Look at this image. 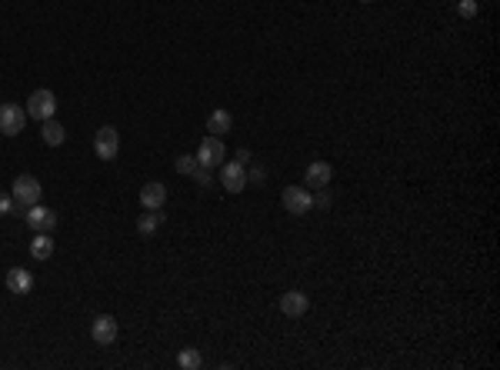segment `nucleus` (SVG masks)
Segmentation results:
<instances>
[{"label":"nucleus","instance_id":"6","mask_svg":"<svg viewBox=\"0 0 500 370\" xmlns=\"http://www.w3.org/2000/svg\"><path fill=\"white\" fill-rule=\"evenodd\" d=\"M224 154H227V151H224V144H220V137H204L200 140V147H197V164L200 167H217V164H224Z\"/></svg>","mask_w":500,"mask_h":370},{"label":"nucleus","instance_id":"7","mask_svg":"<svg viewBox=\"0 0 500 370\" xmlns=\"http://www.w3.org/2000/svg\"><path fill=\"white\" fill-rule=\"evenodd\" d=\"M220 187L230 190V194H241L243 187H247V170H243L241 160H230L220 167Z\"/></svg>","mask_w":500,"mask_h":370},{"label":"nucleus","instance_id":"13","mask_svg":"<svg viewBox=\"0 0 500 370\" xmlns=\"http://www.w3.org/2000/svg\"><path fill=\"white\" fill-rule=\"evenodd\" d=\"M7 291L10 293H31L33 291V274L27 267H14L7 274Z\"/></svg>","mask_w":500,"mask_h":370},{"label":"nucleus","instance_id":"20","mask_svg":"<svg viewBox=\"0 0 500 370\" xmlns=\"http://www.w3.org/2000/svg\"><path fill=\"white\" fill-rule=\"evenodd\" d=\"M477 10H480V7H477V0H460V3H457V14L464 17V20H474Z\"/></svg>","mask_w":500,"mask_h":370},{"label":"nucleus","instance_id":"19","mask_svg":"<svg viewBox=\"0 0 500 370\" xmlns=\"http://www.w3.org/2000/svg\"><path fill=\"white\" fill-rule=\"evenodd\" d=\"M174 167H177V174H183V177H190V174H194V170H197L200 164H197V157L183 154V157H177V164H174Z\"/></svg>","mask_w":500,"mask_h":370},{"label":"nucleus","instance_id":"8","mask_svg":"<svg viewBox=\"0 0 500 370\" xmlns=\"http://www.w3.org/2000/svg\"><path fill=\"white\" fill-rule=\"evenodd\" d=\"M91 337H93V344H100V347H110V344L117 340V321H114L110 314H100V317H93Z\"/></svg>","mask_w":500,"mask_h":370},{"label":"nucleus","instance_id":"2","mask_svg":"<svg viewBox=\"0 0 500 370\" xmlns=\"http://www.w3.org/2000/svg\"><path fill=\"white\" fill-rule=\"evenodd\" d=\"M284 210L294 217H303L310 214V207H314V194H310V187H284Z\"/></svg>","mask_w":500,"mask_h":370},{"label":"nucleus","instance_id":"9","mask_svg":"<svg viewBox=\"0 0 500 370\" xmlns=\"http://www.w3.org/2000/svg\"><path fill=\"white\" fill-rule=\"evenodd\" d=\"M24 220L31 224L33 231H54L57 227V214L50 210V207H44V203H33V207H27V214H24Z\"/></svg>","mask_w":500,"mask_h":370},{"label":"nucleus","instance_id":"16","mask_svg":"<svg viewBox=\"0 0 500 370\" xmlns=\"http://www.w3.org/2000/svg\"><path fill=\"white\" fill-rule=\"evenodd\" d=\"M40 137H44V144H47V147H61V144H63V137H67V130H63L61 123H57L54 117H50V121H44V127H40Z\"/></svg>","mask_w":500,"mask_h":370},{"label":"nucleus","instance_id":"12","mask_svg":"<svg viewBox=\"0 0 500 370\" xmlns=\"http://www.w3.org/2000/svg\"><path fill=\"white\" fill-rule=\"evenodd\" d=\"M167 201V187L151 180V184L140 187V203H144V210H160Z\"/></svg>","mask_w":500,"mask_h":370},{"label":"nucleus","instance_id":"5","mask_svg":"<svg viewBox=\"0 0 500 370\" xmlns=\"http://www.w3.org/2000/svg\"><path fill=\"white\" fill-rule=\"evenodd\" d=\"M117 151H121V134L114 127H100L93 134V154L100 157V160H114Z\"/></svg>","mask_w":500,"mask_h":370},{"label":"nucleus","instance_id":"3","mask_svg":"<svg viewBox=\"0 0 500 370\" xmlns=\"http://www.w3.org/2000/svg\"><path fill=\"white\" fill-rule=\"evenodd\" d=\"M24 127H27V110L20 107V104H3L0 107V134L17 137Z\"/></svg>","mask_w":500,"mask_h":370},{"label":"nucleus","instance_id":"22","mask_svg":"<svg viewBox=\"0 0 500 370\" xmlns=\"http://www.w3.org/2000/svg\"><path fill=\"white\" fill-rule=\"evenodd\" d=\"M10 207H14V197L0 190V217H3V214H10Z\"/></svg>","mask_w":500,"mask_h":370},{"label":"nucleus","instance_id":"14","mask_svg":"<svg viewBox=\"0 0 500 370\" xmlns=\"http://www.w3.org/2000/svg\"><path fill=\"white\" fill-rule=\"evenodd\" d=\"M230 127H234V114H230V110H224V107H217L211 117H207V130H211L213 137L230 134Z\"/></svg>","mask_w":500,"mask_h":370},{"label":"nucleus","instance_id":"10","mask_svg":"<svg viewBox=\"0 0 500 370\" xmlns=\"http://www.w3.org/2000/svg\"><path fill=\"white\" fill-rule=\"evenodd\" d=\"M333 177V167L327 164V160H314L310 167H307V174H303V187H317V190H324V187L331 184Z\"/></svg>","mask_w":500,"mask_h":370},{"label":"nucleus","instance_id":"21","mask_svg":"<svg viewBox=\"0 0 500 370\" xmlns=\"http://www.w3.org/2000/svg\"><path fill=\"white\" fill-rule=\"evenodd\" d=\"M190 177H194L200 187H211V167H197L194 174H190Z\"/></svg>","mask_w":500,"mask_h":370},{"label":"nucleus","instance_id":"1","mask_svg":"<svg viewBox=\"0 0 500 370\" xmlns=\"http://www.w3.org/2000/svg\"><path fill=\"white\" fill-rule=\"evenodd\" d=\"M10 197H14L17 203H24V207H33V203H40V197H44V187H40L37 177L20 174L14 180V187H10Z\"/></svg>","mask_w":500,"mask_h":370},{"label":"nucleus","instance_id":"4","mask_svg":"<svg viewBox=\"0 0 500 370\" xmlns=\"http://www.w3.org/2000/svg\"><path fill=\"white\" fill-rule=\"evenodd\" d=\"M54 110H57V97L54 91H33L31 100H27V117H37V121H50L54 117Z\"/></svg>","mask_w":500,"mask_h":370},{"label":"nucleus","instance_id":"15","mask_svg":"<svg viewBox=\"0 0 500 370\" xmlns=\"http://www.w3.org/2000/svg\"><path fill=\"white\" fill-rule=\"evenodd\" d=\"M54 254V237L47 231H37V237L31 240V257L33 261H47Z\"/></svg>","mask_w":500,"mask_h":370},{"label":"nucleus","instance_id":"18","mask_svg":"<svg viewBox=\"0 0 500 370\" xmlns=\"http://www.w3.org/2000/svg\"><path fill=\"white\" fill-rule=\"evenodd\" d=\"M177 364H181L183 370H197V367H204V357H200L197 347H183L181 354H177Z\"/></svg>","mask_w":500,"mask_h":370},{"label":"nucleus","instance_id":"23","mask_svg":"<svg viewBox=\"0 0 500 370\" xmlns=\"http://www.w3.org/2000/svg\"><path fill=\"white\" fill-rule=\"evenodd\" d=\"M364 3H370V0H364Z\"/></svg>","mask_w":500,"mask_h":370},{"label":"nucleus","instance_id":"11","mask_svg":"<svg viewBox=\"0 0 500 370\" xmlns=\"http://www.w3.org/2000/svg\"><path fill=\"white\" fill-rule=\"evenodd\" d=\"M280 310L287 314V317H303L307 310H310V297L307 293H301V291H287L284 297H280Z\"/></svg>","mask_w":500,"mask_h":370},{"label":"nucleus","instance_id":"17","mask_svg":"<svg viewBox=\"0 0 500 370\" xmlns=\"http://www.w3.org/2000/svg\"><path fill=\"white\" fill-rule=\"evenodd\" d=\"M160 227H164V214H160V210H147V214H140V220H137V231L144 233V237L157 233Z\"/></svg>","mask_w":500,"mask_h":370}]
</instances>
